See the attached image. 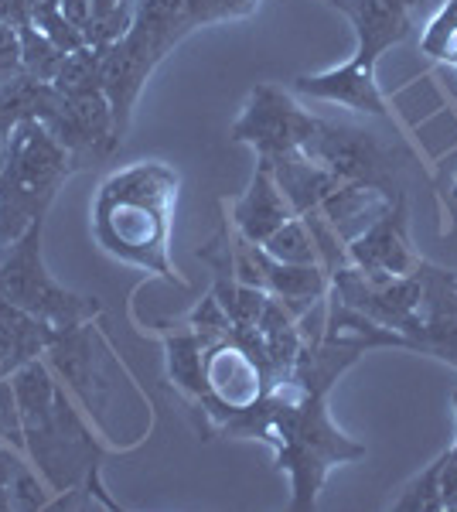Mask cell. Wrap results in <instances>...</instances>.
<instances>
[{"label": "cell", "mask_w": 457, "mask_h": 512, "mask_svg": "<svg viewBox=\"0 0 457 512\" xmlns=\"http://www.w3.org/2000/svg\"><path fill=\"white\" fill-rule=\"evenodd\" d=\"M290 216H294V209H290V202L284 198V192H280L273 171L267 164H256L253 178H249V188L232 202V229L243 239H249V243L260 246L263 239L270 233H277Z\"/></svg>", "instance_id": "ac0fdd59"}, {"label": "cell", "mask_w": 457, "mask_h": 512, "mask_svg": "<svg viewBox=\"0 0 457 512\" xmlns=\"http://www.w3.org/2000/svg\"><path fill=\"white\" fill-rule=\"evenodd\" d=\"M191 24L185 0H134V18L103 55V93L110 99L116 137H127L134 106L144 93L147 79L174 48L185 41Z\"/></svg>", "instance_id": "277c9868"}, {"label": "cell", "mask_w": 457, "mask_h": 512, "mask_svg": "<svg viewBox=\"0 0 457 512\" xmlns=\"http://www.w3.org/2000/svg\"><path fill=\"white\" fill-rule=\"evenodd\" d=\"M41 123H45L48 134L72 154L79 171L96 161H106L116 147L123 144V140L116 137L113 110L103 89H96V93H79V96L58 93L52 110H48V117Z\"/></svg>", "instance_id": "30bf717a"}, {"label": "cell", "mask_w": 457, "mask_h": 512, "mask_svg": "<svg viewBox=\"0 0 457 512\" xmlns=\"http://www.w3.org/2000/svg\"><path fill=\"white\" fill-rule=\"evenodd\" d=\"M41 233H45V219H38L14 243L0 246V294L55 332H69L99 315V301L65 291L48 274L45 256H41Z\"/></svg>", "instance_id": "8992f818"}, {"label": "cell", "mask_w": 457, "mask_h": 512, "mask_svg": "<svg viewBox=\"0 0 457 512\" xmlns=\"http://www.w3.org/2000/svg\"><path fill=\"white\" fill-rule=\"evenodd\" d=\"M58 89L52 82L31 76V72H21L11 82L0 86V137H11V130L24 120H45L48 110H52Z\"/></svg>", "instance_id": "d6986e66"}, {"label": "cell", "mask_w": 457, "mask_h": 512, "mask_svg": "<svg viewBox=\"0 0 457 512\" xmlns=\"http://www.w3.org/2000/svg\"><path fill=\"white\" fill-rule=\"evenodd\" d=\"M168 376L188 400L202 407L209 396V383H205V338L195 328L168 335Z\"/></svg>", "instance_id": "ffe728a7"}, {"label": "cell", "mask_w": 457, "mask_h": 512, "mask_svg": "<svg viewBox=\"0 0 457 512\" xmlns=\"http://www.w3.org/2000/svg\"><path fill=\"white\" fill-rule=\"evenodd\" d=\"M260 7V0H222V21H239Z\"/></svg>", "instance_id": "83f0119b"}, {"label": "cell", "mask_w": 457, "mask_h": 512, "mask_svg": "<svg viewBox=\"0 0 457 512\" xmlns=\"http://www.w3.org/2000/svg\"><path fill=\"white\" fill-rule=\"evenodd\" d=\"M454 195H457V185H454Z\"/></svg>", "instance_id": "1f68e13d"}, {"label": "cell", "mask_w": 457, "mask_h": 512, "mask_svg": "<svg viewBox=\"0 0 457 512\" xmlns=\"http://www.w3.org/2000/svg\"><path fill=\"white\" fill-rule=\"evenodd\" d=\"M222 434L260 437L277 454V468L290 478V509L307 512L318 506L331 468L365 458V448L352 441L328 414V390L284 379L249 410L222 417Z\"/></svg>", "instance_id": "6da1fadb"}, {"label": "cell", "mask_w": 457, "mask_h": 512, "mask_svg": "<svg viewBox=\"0 0 457 512\" xmlns=\"http://www.w3.org/2000/svg\"><path fill=\"white\" fill-rule=\"evenodd\" d=\"M14 403H18L24 451L35 461V472L45 478L48 492L69 495L89 489L113 506L99 485L103 448L86 431L69 393L55 379V369L45 359H31L18 373H11Z\"/></svg>", "instance_id": "3957f363"}, {"label": "cell", "mask_w": 457, "mask_h": 512, "mask_svg": "<svg viewBox=\"0 0 457 512\" xmlns=\"http://www.w3.org/2000/svg\"><path fill=\"white\" fill-rule=\"evenodd\" d=\"M420 52L430 62H447L457 69V0H440L434 18L420 35Z\"/></svg>", "instance_id": "603a6c76"}, {"label": "cell", "mask_w": 457, "mask_h": 512, "mask_svg": "<svg viewBox=\"0 0 457 512\" xmlns=\"http://www.w3.org/2000/svg\"><path fill=\"white\" fill-rule=\"evenodd\" d=\"M185 11L195 28H209L222 24V0H185Z\"/></svg>", "instance_id": "4316f807"}, {"label": "cell", "mask_w": 457, "mask_h": 512, "mask_svg": "<svg viewBox=\"0 0 457 512\" xmlns=\"http://www.w3.org/2000/svg\"><path fill=\"white\" fill-rule=\"evenodd\" d=\"M205 383H209V396H205L202 410L205 417L219 424L222 417L249 410L260 396L270 393V383L263 369L253 362L243 345L232 338H219V342H205Z\"/></svg>", "instance_id": "8fae6325"}, {"label": "cell", "mask_w": 457, "mask_h": 512, "mask_svg": "<svg viewBox=\"0 0 457 512\" xmlns=\"http://www.w3.org/2000/svg\"><path fill=\"white\" fill-rule=\"evenodd\" d=\"M328 294H335L338 301L348 304L352 311L372 318L376 325L389 328V332L403 335L410 342V349H417L420 332H423V287L420 274L406 277H389V274H365L355 263H345L331 274Z\"/></svg>", "instance_id": "ba28073f"}, {"label": "cell", "mask_w": 457, "mask_h": 512, "mask_svg": "<svg viewBox=\"0 0 457 512\" xmlns=\"http://www.w3.org/2000/svg\"><path fill=\"white\" fill-rule=\"evenodd\" d=\"M430 4H440V0H430Z\"/></svg>", "instance_id": "4dcf8cb0"}, {"label": "cell", "mask_w": 457, "mask_h": 512, "mask_svg": "<svg viewBox=\"0 0 457 512\" xmlns=\"http://www.w3.org/2000/svg\"><path fill=\"white\" fill-rule=\"evenodd\" d=\"M99 335L93 332V321L79 328H69L48 345V366L55 373H62L65 383L72 386V393L86 403L89 410H103L106 393H110V383H106L103 369H99V355H96Z\"/></svg>", "instance_id": "2e32d148"}, {"label": "cell", "mask_w": 457, "mask_h": 512, "mask_svg": "<svg viewBox=\"0 0 457 512\" xmlns=\"http://www.w3.org/2000/svg\"><path fill=\"white\" fill-rule=\"evenodd\" d=\"M181 175L168 161H137L113 171L93 202V236L99 250L137 270L188 287L171 263V229Z\"/></svg>", "instance_id": "7a4b0ae2"}, {"label": "cell", "mask_w": 457, "mask_h": 512, "mask_svg": "<svg viewBox=\"0 0 457 512\" xmlns=\"http://www.w3.org/2000/svg\"><path fill=\"white\" fill-rule=\"evenodd\" d=\"M263 250H267L273 260L280 263H301V267H321V256H318V243H314L311 229L301 216H290L277 233H270L263 239Z\"/></svg>", "instance_id": "7402d4cb"}, {"label": "cell", "mask_w": 457, "mask_h": 512, "mask_svg": "<svg viewBox=\"0 0 457 512\" xmlns=\"http://www.w3.org/2000/svg\"><path fill=\"white\" fill-rule=\"evenodd\" d=\"M396 512H444V499H440V458L427 468L420 478H413L403 489L400 499L393 502Z\"/></svg>", "instance_id": "cb8c5ba5"}, {"label": "cell", "mask_w": 457, "mask_h": 512, "mask_svg": "<svg viewBox=\"0 0 457 512\" xmlns=\"http://www.w3.org/2000/svg\"><path fill=\"white\" fill-rule=\"evenodd\" d=\"M103 55L106 48L82 45L76 52H65V59L58 62L52 86L62 96H79V93H96L103 89Z\"/></svg>", "instance_id": "44dd1931"}, {"label": "cell", "mask_w": 457, "mask_h": 512, "mask_svg": "<svg viewBox=\"0 0 457 512\" xmlns=\"http://www.w3.org/2000/svg\"><path fill=\"white\" fill-rule=\"evenodd\" d=\"M417 274L423 287V332L417 352L437 355V359L457 366V274L427 260H420Z\"/></svg>", "instance_id": "5bb4252c"}, {"label": "cell", "mask_w": 457, "mask_h": 512, "mask_svg": "<svg viewBox=\"0 0 457 512\" xmlns=\"http://www.w3.org/2000/svg\"><path fill=\"white\" fill-rule=\"evenodd\" d=\"M24 69V48H21V35L11 28V24L0 21V86L11 82L14 76H21Z\"/></svg>", "instance_id": "484cf974"}, {"label": "cell", "mask_w": 457, "mask_h": 512, "mask_svg": "<svg viewBox=\"0 0 457 512\" xmlns=\"http://www.w3.org/2000/svg\"><path fill=\"white\" fill-rule=\"evenodd\" d=\"M348 250V263H355L365 274H389V277H406L417 274L420 256L413 250L410 239V205L400 192L393 202L386 205V212L372 222L365 233H359Z\"/></svg>", "instance_id": "7c38bea8"}, {"label": "cell", "mask_w": 457, "mask_h": 512, "mask_svg": "<svg viewBox=\"0 0 457 512\" xmlns=\"http://www.w3.org/2000/svg\"><path fill=\"white\" fill-rule=\"evenodd\" d=\"M454 410H457V390H454ZM454 451H457V444H454Z\"/></svg>", "instance_id": "f546056e"}, {"label": "cell", "mask_w": 457, "mask_h": 512, "mask_svg": "<svg viewBox=\"0 0 457 512\" xmlns=\"http://www.w3.org/2000/svg\"><path fill=\"white\" fill-rule=\"evenodd\" d=\"M246 250H249V260L256 267V277H260V287L273 297L287 304L297 318L304 315L311 304H318L321 297H328V287H331V277L324 267H301V263H280L263 250V246L249 243L246 239Z\"/></svg>", "instance_id": "e0dca14e"}, {"label": "cell", "mask_w": 457, "mask_h": 512, "mask_svg": "<svg viewBox=\"0 0 457 512\" xmlns=\"http://www.w3.org/2000/svg\"><path fill=\"white\" fill-rule=\"evenodd\" d=\"M24 468V461L18 458V451H7V448H0V485H7L14 475H18Z\"/></svg>", "instance_id": "f1b7e54d"}, {"label": "cell", "mask_w": 457, "mask_h": 512, "mask_svg": "<svg viewBox=\"0 0 457 512\" xmlns=\"http://www.w3.org/2000/svg\"><path fill=\"white\" fill-rule=\"evenodd\" d=\"M188 325L195 328V332L202 335L205 342H219V338H229V332H232V321H229L226 308H222L215 294H209L195 311H191Z\"/></svg>", "instance_id": "d4e9b609"}, {"label": "cell", "mask_w": 457, "mask_h": 512, "mask_svg": "<svg viewBox=\"0 0 457 512\" xmlns=\"http://www.w3.org/2000/svg\"><path fill=\"white\" fill-rule=\"evenodd\" d=\"M314 127H318V117L307 113L294 96H287L273 82H256L243 113L232 123L229 140L249 144L256 151V161L270 164L284 158V154L304 151Z\"/></svg>", "instance_id": "9c48e42d"}, {"label": "cell", "mask_w": 457, "mask_h": 512, "mask_svg": "<svg viewBox=\"0 0 457 512\" xmlns=\"http://www.w3.org/2000/svg\"><path fill=\"white\" fill-rule=\"evenodd\" d=\"M355 28V62L376 69L382 55L410 35L430 0H328Z\"/></svg>", "instance_id": "4fadbf2b"}, {"label": "cell", "mask_w": 457, "mask_h": 512, "mask_svg": "<svg viewBox=\"0 0 457 512\" xmlns=\"http://www.w3.org/2000/svg\"><path fill=\"white\" fill-rule=\"evenodd\" d=\"M294 89L307 99H318V103H335V106H348V110L362 113V117H389L386 96H382L379 82H376V69L369 65L348 59L335 69L324 72H311V76H297Z\"/></svg>", "instance_id": "9a60e30c"}, {"label": "cell", "mask_w": 457, "mask_h": 512, "mask_svg": "<svg viewBox=\"0 0 457 512\" xmlns=\"http://www.w3.org/2000/svg\"><path fill=\"white\" fill-rule=\"evenodd\" d=\"M76 171L72 154L48 134L45 123H18L0 154V246L14 243L45 219Z\"/></svg>", "instance_id": "5b68a950"}, {"label": "cell", "mask_w": 457, "mask_h": 512, "mask_svg": "<svg viewBox=\"0 0 457 512\" xmlns=\"http://www.w3.org/2000/svg\"><path fill=\"white\" fill-rule=\"evenodd\" d=\"M301 154L328 171V175H335L338 181L376 188V192L386 195H400L396 171L403 168L406 151H400L393 140H382L376 130L318 117V127L307 137Z\"/></svg>", "instance_id": "52a82bcc"}]
</instances>
